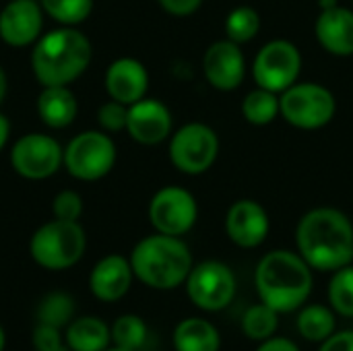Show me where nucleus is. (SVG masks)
Listing matches in <instances>:
<instances>
[{
    "label": "nucleus",
    "instance_id": "nucleus-27",
    "mask_svg": "<svg viewBox=\"0 0 353 351\" xmlns=\"http://www.w3.org/2000/svg\"><path fill=\"white\" fill-rule=\"evenodd\" d=\"M277 323H279V312L261 302V304L250 306L244 312L242 331L246 333V337H250L254 341H265V339L273 337V333L277 331Z\"/></svg>",
    "mask_w": 353,
    "mask_h": 351
},
{
    "label": "nucleus",
    "instance_id": "nucleus-32",
    "mask_svg": "<svg viewBox=\"0 0 353 351\" xmlns=\"http://www.w3.org/2000/svg\"><path fill=\"white\" fill-rule=\"evenodd\" d=\"M52 213L56 219L62 221H79L83 215V197L77 190H60L54 197Z\"/></svg>",
    "mask_w": 353,
    "mask_h": 351
},
{
    "label": "nucleus",
    "instance_id": "nucleus-3",
    "mask_svg": "<svg viewBox=\"0 0 353 351\" xmlns=\"http://www.w3.org/2000/svg\"><path fill=\"white\" fill-rule=\"evenodd\" d=\"M254 283L263 304L271 306L279 314L294 312L312 292V267L300 252L271 250L259 261Z\"/></svg>",
    "mask_w": 353,
    "mask_h": 351
},
{
    "label": "nucleus",
    "instance_id": "nucleus-16",
    "mask_svg": "<svg viewBox=\"0 0 353 351\" xmlns=\"http://www.w3.org/2000/svg\"><path fill=\"white\" fill-rule=\"evenodd\" d=\"M269 230H271L269 213L259 201L240 199L228 209L225 232L236 246L256 248L267 240Z\"/></svg>",
    "mask_w": 353,
    "mask_h": 351
},
{
    "label": "nucleus",
    "instance_id": "nucleus-29",
    "mask_svg": "<svg viewBox=\"0 0 353 351\" xmlns=\"http://www.w3.org/2000/svg\"><path fill=\"white\" fill-rule=\"evenodd\" d=\"M333 273L335 275L331 277V283H329L331 308L341 317L353 319V263Z\"/></svg>",
    "mask_w": 353,
    "mask_h": 351
},
{
    "label": "nucleus",
    "instance_id": "nucleus-18",
    "mask_svg": "<svg viewBox=\"0 0 353 351\" xmlns=\"http://www.w3.org/2000/svg\"><path fill=\"white\" fill-rule=\"evenodd\" d=\"M314 35L321 48L331 56H353V8L337 4L321 10L314 21Z\"/></svg>",
    "mask_w": 353,
    "mask_h": 351
},
{
    "label": "nucleus",
    "instance_id": "nucleus-5",
    "mask_svg": "<svg viewBox=\"0 0 353 351\" xmlns=\"http://www.w3.org/2000/svg\"><path fill=\"white\" fill-rule=\"evenodd\" d=\"M87 248V236L79 221L52 219L35 230L29 242L31 259L48 271L74 267Z\"/></svg>",
    "mask_w": 353,
    "mask_h": 351
},
{
    "label": "nucleus",
    "instance_id": "nucleus-17",
    "mask_svg": "<svg viewBox=\"0 0 353 351\" xmlns=\"http://www.w3.org/2000/svg\"><path fill=\"white\" fill-rule=\"evenodd\" d=\"M105 91L110 99H116L120 103H134L143 97H147L149 89V72L145 64L137 58H118L114 60L103 77Z\"/></svg>",
    "mask_w": 353,
    "mask_h": 351
},
{
    "label": "nucleus",
    "instance_id": "nucleus-7",
    "mask_svg": "<svg viewBox=\"0 0 353 351\" xmlns=\"http://www.w3.org/2000/svg\"><path fill=\"white\" fill-rule=\"evenodd\" d=\"M116 159V143L103 130H85L64 147L66 172L83 182H97L105 178L114 170Z\"/></svg>",
    "mask_w": 353,
    "mask_h": 351
},
{
    "label": "nucleus",
    "instance_id": "nucleus-42",
    "mask_svg": "<svg viewBox=\"0 0 353 351\" xmlns=\"http://www.w3.org/2000/svg\"><path fill=\"white\" fill-rule=\"evenodd\" d=\"M56 351H70V350H68V348H64V345H62V348H60V350H56Z\"/></svg>",
    "mask_w": 353,
    "mask_h": 351
},
{
    "label": "nucleus",
    "instance_id": "nucleus-31",
    "mask_svg": "<svg viewBox=\"0 0 353 351\" xmlns=\"http://www.w3.org/2000/svg\"><path fill=\"white\" fill-rule=\"evenodd\" d=\"M126 120H128V106L120 103L116 99H110L99 106L97 110V122L103 132H120L126 130Z\"/></svg>",
    "mask_w": 353,
    "mask_h": 351
},
{
    "label": "nucleus",
    "instance_id": "nucleus-35",
    "mask_svg": "<svg viewBox=\"0 0 353 351\" xmlns=\"http://www.w3.org/2000/svg\"><path fill=\"white\" fill-rule=\"evenodd\" d=\"M321 351H353V331H339L327 337Z\"/></svg>",
    "mask_w": 353,
    "mask_h": 351
},
{
    "label": "nucleus",
    "instance_id": "nucleus-13",
    "mask_svg": "<svg viewBox=\"0 0 353 351\" xmlns=\"http://www.w3.org/2000/svg\"><path fill=\"white\" fill-rule=\"evenodd\" d=\"M203 72L207 83L217 91H234L246 74V60L240 43L232 39L213 41L203 56Z\"/></svg>",
    "mask_w": 353,
    "mask_h": 351
},
{
    "label": "nucleus",
    "instance_id": "nucleus-25",
    "mask_svg": "<svg viewBox=\"0 0 353 351\" xmlns=\"http://www.w3.org/2000/svg\"><path fill=\"white\" fill-rule=\"evenodd\" d=\"M225 37L232 39L234 43H248L252 41L259 31H261V14L256 8L252 6H236L230 10V14L225 17V25H223Z\"/></svg>",
    "mask_w": 353,
    "mask_h": 351
},
{
    "label": "nucleus",
    "instance_id": "nucleus-15",
    "mask_svg": "<svg viewBox=\"0 0 353 351\" xmlns=\"http://www.w3.org/2000/svg\"><path fill=\"white\" fill-rule=\"evenodd\" d=\"M43 8L35 0H10L0 10V39L10 48H27L41 37Z\"/></svg>",
    "mask_w": 353,
    "mask_h": 351
},
{
    "label": "nucleus",
    "instance_id": "nucleus-44",
    "mask_svg": "<svg viewBox=\"0 0 353 351\" xmlns=\"http://www.w3.org/2000/svg\"><path fill=\"white\" fill-rule=\"evenodd\" d=\"M352 8H353V6H352Z\"/></svg>",
    "mask_w": 353,
    "mask_h": 351
},
{
    "label": "nucleus",
    "instance_id": "nucleus-26",
    "mask_svg": "<svg viewBox=\"0 0 353 351\" xmlns=\"http://www.w3.org/2000/svg\"><path fill=\"white\" fill-rule=\"evenodd\" d=\"M74 314V300L66 292H52L41 298L37 306V323H46L58 329H64L72 323Z\"/></svg>",
    "mask_w": 353,
    "mask_h": 351
},
{
    "label": "nucleus",
    "instance_id": "nucleus-38",
    "mask_svg": "<svg viewBox=\"0 0 353 351\" xmlns=\"http://www.w3.org/2000/svg\"><path fill=\"white\" fill-rule=\"evenodd\" d=\"M6 89H8V79H6L4 68L0 66V103H2V101H4V97H6Z\"/></svg>",
    "mask_w": 353,
    "mask_h": 351
},
{
    "label": "nucleus",
    "instance_id": "nucleus-30",
    "mask_svg": "<svg viewBox=\"0 0 353 351\" xmlns=\"http://www.w3.org/2000/svg\"><path fill=\"white\" fill-rule=\"evenodd\" d=\"M110 331H112V341L118 348L141 350L143 343L147 341V325L137 314H124V317L116 319V323Z\"/></svg>",
    "mask_w": 353,
    "mask_h": 351
},
{
    "label": "nucleus",
    "instance_id": "nucleus-34",
    "mask_svg": "<svg viewBox=\"0 0 353 351\" xmlns=\"http://www.w3.org/2000/svg\"><path fill=\"white\" fill-rule=\"evenodd\" d=\"M157 2L165 12L174 17H188V14H194L203 6L205 0H157Z\"/></svg>",
    "mask_w": 353,
    "mask_h": 351
},
{
    "label": "nucleus",
    "instance_id": "nucleus-22",
    "mask_svg": "<svg viewBox=\"0 0 353 351\" xmlns=\"http://www.w3.org/2000/svg\"><path fill=\"white\" fill-rule=\"evenodd\" d=\"M176 351H219V331L205 319H184L174 331Z\"/></svg>",
    "mask_w": 353,
    "mask_h": 351
},
{
    "label": "nucleus",
    "instance_id": "nucleus-2",
    "mask_svg": "<svg viewBox=\"0 0 353 351\" xmlns=\"http://www.w3.org/2000/svg\"><path fill=\"white\" fill-rule=\"evenodd\" d=\"M93 48L83 31L77 27H58L33 43L31 70L41 87L70 85L91 64Z\"/></svg>",
    "mask_w": 353,
    "mask_h": 351
},
{
    "label": "nucleus",
    "instance_id": "nucleus-21",
    "mask_svg": "<svg viewBox=\"0 0 353 351\" xmlns=\"http://www.w3.org/2000/svg\"><path fill=\"white\" fill-rule=\"evenodd\" d=\"M64 339L70 351H103L112 341V331L101 319L83 317L66 327Z\"/></svg>",
    "mask_w": 353,
    "mask_h": 351
},
{
    "label": "nucleus",
    "instance_id": "nucleus-43",
    "mask_svg": "<svg viewBox=\"0 0 353 351\" xmlns=\"http://www.w3.org/2000/svg\"><path fill=\"white\" fill-rule=\"evenodd\" d=\"M352 263H353V261H352Z\"/></svg>",
    "mask_w": 353,
    "mask_h": 351
},
{
    "label": "nucleus",
    "instance_id": "nucleus-11",
    "mask_svg": "<svg viewBox=\"0 0 353 351\" xmlns=\"http://www.w3.org/2000/svg\"><path fill=\"white\" fill-rule=\"evenodd\" d=\"M10 166L25 180H46L64 166V149L43 132H29L14 141Z\"/></svg>",
    "mask_w": 353,
    "mask_h": 351
},
{
    "label": "nucleus",
    "instance_id": "nucleus-10",
    "mask_svg": "<svg viewBox=\"0 0 353 351\" xmlns=\"http://www.w3.org/2000/svg\"><path fill=\"white\" fill-rule=\"evenodd\" d=\"M186 294L190 302L205 312L223 310L236 296V275L221 261L199 263L186 279Z\"/></svg>",
    "mask_w": 353,
    "mask_h": 351
},
{
    "label": "nucleus",
    "instance_id": "nucleus-9",
    "mask_svg": "<svg viewBox=\"0 0 353 351\" xmlns=\"http://www.w3.org/2000/svg\"><path fill=\"white\" fill-rule=\"evenodd\" d=\"M302 72V54L290 39H271L254 56L252 77L256 87L283 93L298 83Z\"/></svg>",
    "mask_w": 353,
    "mask_h": 351
},
{
    "label": "nucleus",
    "instance_id": "nucleus-12",
    "mask_svg": "<svg viewBox=\"0 0 353 351\" xmlns=\"http://www.w3.org/2000/svg\"><path fill=\"white\" fill-rule=\"evenodd\" d=\"M196 219V199L182 186H163L149 201V221L159 234L182 238L194 228Z\"/></svg>",
    "mask_w": 353,
    "mask_h": 351
},
{
    "label": "nucleus",
    "instance_id": "nucleus-14",
    "mask_svg": "<svg viewBox=\"0 0 353 351\" xmlns=\"http://www.w3.org/2000/svg\"><path fill=\"white\" fill-rule=\"evenodd\" d=\"M174 118L170 108L155 97H143L128 106L126 132L141 145H159L172 137Z\"/></svg>",
    "mask_w": 353,
    "mask_h": 351
},
{
    "label": "nucleus",
    "instance_id": "nucleus-28",
    "mask_svg": "<svg viewBox=\"0 0 353 351\" xmlns=\"http://www.w3.org/2000/svg\"><path fill=\"white\" fill-rule=\"evenodd\" d=\"M43 12L64 27H77L89 19L93 0H39Z\"/></svg>",
    "mask_w": 353,
    "mask_h": 351
},
{
    "label": "nucleus",
    "instance_id": "nucleus-8",
    "mask_svg": "<svg viewBox=\"0 0 353 351\" xmlns=\"http://www.w3.org/2000/svg\"><path fill=\"white\" fill-rule=\"evenodd\" d=\"M170 161L186 176H201L219 157V137L203 122H188L170 137Z\"/></svg>",
    "mask_w": 353,
    "mask_h": 351
},
{
    "label": "nucleus",
    "instance_id": "nucleus-40",
    "mask_svg": "<svg viewBox=\"0 0 353 351\" xmlns=\"http://www.w3.org/2000/svg\"><path fill=\"white\" fill-rule=\"evenodd\" d=\"M4 343H6V335H4V331H2V327H0V351L4 350Z\"/></svg>",
    "mask_w": 353,
    "mask_h": 351
},
{
    "label": "nucleus",
    "instance_id": "nucleus-36",
    "mask_svg": "<svg viewBox=\"0 0 353 351\" xmlns=\"http://www.w3.org/2000/svg\"><path fill=\"white\" fill-rule=\"evenodd\" d=\"M256 351H300V350L296 348V343H292V341H288V339H281V337L273 339V337H269V339H265V341H263V345H261Z\"/></svg>",
    "mask_w": 353,
    "mask_h": 351
},
{
    "label": "nucleus",
    "instance_id": "nucleus-37",
    "mask_svg": "<svg viewBox=\"0 0 353 351\" xmlns=\"http://www.w3.org/2000/svg\"><path fill=\"white\" fill-rule=\"evenodd\" d=\"M8 134H10V124H8L6 116L0 114V151L4 149V145L8 141Z\"/></svg>",
    "mask_w": 353,
    "mask_h": 351
},
{
    "label": "nucleus",
    "instance_id": "nucleus-33",
    "mask_svg": "<svg viewBox=\"0 0 353 351\" xmlns=\"http://www.w3.org/2000/svg\"><path fill=\"white\" fill-rule=\"evenodd\" d=\"M31 337H33V348L37 351H56L62 348V335L58 327L37 323Z\"/></svg>",
    "mask_w": 353,
    "mask_h": 351
},
{
    "label": "nucleus",
    "instance_id": "nucleus-41",
    "mask_svg": "<svg viewBox=\"0 0 353 351\" xmlns=\"http://www.w3.org/2000/svg\"><path fill=\"white\" fill-rule=\"evenodd\" d=\"M103 351H139V350H128V348H118V345H114V348H110V350H103Z\"/></svg>",
    "mask_w": 353,
    "mask_h": 351
},
{
    "label": "nucleus",
    "instance_id": "nucleus-24",
    "mask_svg": "<svg viewBox=\"0 0 353 351\" xmlns=\"http://www.w3.org/2000/svg\"><path fill=\"white\" fill-rule=\"evenodd\" d=\"M298 331L308 341H325L335 333V310L323 304L306 306L298 314Z\"/></svg>",
    "mask_w": 353,
    "mask_h": 351
},
{
    "label": "nucleus",
    "instance_id": "nucleus-23",
    "mask_svg": "<svg viewBox=\"0 0 353 351\" xmlns=\"http://www.w3.org/2000/svg\"><path fill=\"white\" fill-rule=\"evenodd\" d=\"M242 116L252 126H269L271 122H275L277 116H281L279 93L254 87L242 99Z\"/></svg>",
    "mask_w": 353,
    "mask_h": 351
},
{
    "label": "nucleus",
    "instance_id": "nucleus-1",
    "mask_svg": "<svg viewBox=\"0 0 353 351\" xmlns=\"http://www.w3.org/2000/svg\"><path fill=\"white\" fill-rule=\"evenodd\" d=\"M296 246L312 269L337 271L345 265H352V219L335 207L310 209L298 221Z\"/></svg>",
    "mask_w": 353,
    "mask_h": 351
},
{
    "label": "nucleus",
    "instance_id": "nucleus-4",
    "mask_svg": "<svg viewBox=\"0 0 353 351\" xmlns=\"http://www.w3.org/2000/svg\"><path fill=\"white\" fill-rule=\"evenodd\" d=\"M130 267L134 277L145 285L153 290H174L186 283L194 263L182 238L157 232L143 238L132 248Z\"/></svg>",
    "mask_w": 353,
    "mask_h": 351
},
{
    "label": "nucleus",
    "instance_id": "nucleus-39",
    "mask_svg": "<svg viewBox=\"0 0 353 351\" xmlns=\"http://www.w3.org/2000/svg\"><path fill=\"white\" fill-rule=\"evenodd\" d=\"M339 4V0H319V6H321V10H325V8H331V6H337Z\"/></svg>",
    "mask_w": 353,
    "mask_h": 351
},
{
    "label": "nucleus",
    "instance_id": "nucleus-19",
    "mask_svg": "<svg viewBox=\"0 0 353 351\" xmlns=\"http://www.w3.org/2000/svg\"><path fill=\"white\" fill-rule=\"evenodd\" d=\"M134 273L130 267V259L122 254L103 257L89 275V290L101 302H118L124 298L132 285Z\"/></svg>",
    "mask_w": 353,
    "mask_h": 351
},
{
    "label": "nucleus",
    "instance_id": "nucleus-6",
    "mask_svg": "<svg viewBox=\"0 0 353 351\" xmlns=\"http://www.w3.org/2000/svg\"><path fill=\"white\" fill-rule=\"evenodd\" d=\"M281 116L288 124L300 130L325 128L337 114L333 91L321 83L298 81L279 95Z\"/></svg>",
    "mask_w": 353,
    "mask_h": 351
},
{
    "label": "nucleus",
    "instance_id": "nucleus-20",
    "mask_svg": "<svg viewBox=\"0 0 353 351\" xmlns=\"http://www.w3.org/2000/svg\"><path fill=\"white\" fill-rule=\"evenodd\" d=\"M79 112V101L68 85L43 87L37 97V114L48 128L60 130L74 122Z\"/></svg>",
    "mask_w": 353,
    "mask_h": 351
}]
</instances>
